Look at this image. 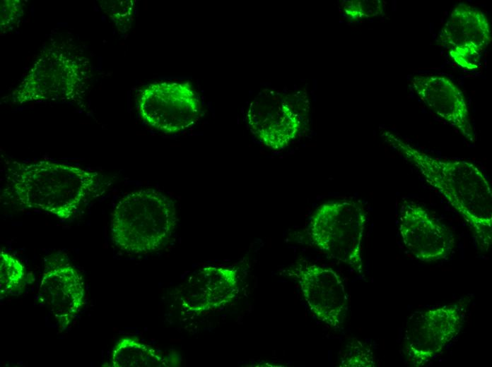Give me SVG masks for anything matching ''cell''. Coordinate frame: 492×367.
I'll use <instances>...</instances> for the list:
<instances>
[{"instance_id":"obj_12","label":"cell","mask_w":492,"mask_h":367,"mask_svg":"<svg viewBox=\"0 0 492 367\" xmlns=\"http://www.w3.org/2000/svg\"><path fill=\"white\" fill-rule=\"evenodd\" d=\"M82 277L68 263L54 265L43 272L39 286V299L48 308L59 328L67 330L85 302Z\"/></svg>"},{"instance_id":"obj_4","label":"cell","mask_w":492,"mask_h":367,"mask_svg":"<svg viewBox=\"0 0 492 367\" xmlns=\"http://www.w3.org/2000/svg\"><path fill=\"white\" fill-rule=\"evenodd\" d=\"M75 48L64 43L45 48L13 92V102L82 98L91 83L92 68Z\"/></svg>"},{"instance_id":"obj_2","label":"cell","mask_w":492,"mask_h":367,"mask_svg":"<svg viewBox=\"0 0 492 367\" xmlns=\"http://www.w3.org/2000/svg\"><path fill=\"white\" fill-rule=\"evenodd\" d=\"M8 172L9 188L20 205L62 219L72 217L105 186L96 172L48 160L14 162Z\"/></svg>"},{"instance_id":"obj_16","label":"cell","mask_w":492,"mask_h":367,"mask_svg":"<svg viewBox=\"0 0 492 367\" xmlns=\"http://www.w3.org/2000/svg\"><path fill=\"white\" fill-rule=\"evenodd\" d=\"M26 276L24 265L13 255L1 249L0 252L1 298L20 289L25 284Z\"/></svg>"},{"instance_id":"obj_1","label":"cell","mask_w":492,"mask_h":367,"mask_svg":"<svg viewBox=\"0 0 492 367\" xmlns=\"http://www.w3.org/2000/svg\"><path fill=\"white\" fill-rule=\"evenodd\" d=\"M382 136L462 217L472 230L476 246L487 251L492 239V192L483 172L466 160L429 155L389 131Z\"/></svg>"},{"instance_id":"obj_18","label":"cell","mask_w":492,"mask_h":367,"mask_svg":"<svg viewBox=\"0 0 492 367\" xmlns=\"http://www.w3.org/2000/svg\"><path fill=\"white\" fill-rule=\"evenodd\" d=\"M344 13L351 20H360L382 15L385 3L380 0H351L341 4Z\"/></svg>"},{"instance_id":"obj_17","label":"cell","mask_w":492,"mask_h":367,"mask_svg":"<svg viewBox=\"0 0 492 367\" xmlns=\"http://www.w3.org/2000/svg\"><path fill=\"white\" fill-rule=\"evenodd\" d=\"M136 1H100L102 11L115 22L116 26L122 30L127 29L133 20Z\"/></svg>"},{"instance_id":"obj_7","label":"cell","mask_w":492,"mask_h":367,"mask_svg":"<svg viewBox=\"0 0 492 367\" xmlns=\"http://www.w3.org/2000/svg\"><path fill=\"white\" fill-rule=\"evenodd\" d=\"M200 109L199 96L188 83H152L141 91L139 99L144 121L165 133L189 128L197 121Z\"/></svg>"},{"instance_id":"obj_14","label":"cell","mask_w":492,"mask_h":367,"mask_svg":"<svg viewBox=\"0 0 492 367\" xmlns=\"http://www.w3.org/2000/svg\"><path fill=\"white\" fill-rule=\"evenodd\" d=\"M411 84L416 95L433 113L455 128L469 141H476L465 97L450 78L440 75L421 74L414 76Z\"/></svg>"},{"instance_id":"obj_15","label":"cell","mask_w":492,"mask_h":367,"mask_svg":"<svg viewBox=\"0 0 492 367\" xmlns=\"http://www.w3.org/2000/svg\"><path fill=\"white\" fill-rule=\"evenodd\" d=\"M113 367H168L175 366L171 356H163L136 337H124L115 344L111 354Z\"/></svg>"},{"instance_id":"obj_19","label":"cell","mask_w":492,"mask_h":367,"mask_svg":"<svg viewBox=\"0 0 492 367\" xmlns=\"http://www.w3.org/2000/svg\"><path fill=\"white\" fill-rule=\"evenodd\" d=\"M1 31L6 32L18 26L23 15V4L18 0L1 1Z\"/></svg>"},{"instance_id":"obj_11","label":"cell","mask_w":492,"mask_h":367,"mask_svg":"<svg viewBox=\"0 0 492 367\" xmlns=\"http://www.w3.org/2000/svg\"><path fill=\"white\" fill-rule=\"evenodd\" d=\"M303 296L317 319L332 328L344 323L348 295L343 280L330 267L301 265L295 274Z\"/></svg>"},{"instance_id":"obj_5","label":"cell","mask_w":492,"mask_h":367,"mask_svg":"<svg viewBox=\"0 0 492 367\" xmlns=\"http://www.w3.org/2000/svg\"><path fill=\"white\" fill-rule=\"evenodd\" d=\"M367 215L361 202H326L312 215L308 232L314 245L328 257L363 272L362 241Z\"/></svg>"},{"instance_id":"obj_10","label":"cell","mask_w":492,"mask_h":367,"mask_svg":"<svg viewBox=\"0 0 492 367\" xmlns=\"http://www.w3.org/2000/svg\"><path fill=\"white\" fill-rule=\"evenodd\" d=\"M399 231L405 247L418 260L436 262L447 258L455 246L450 231L422 206L404 201L400 207Z\"/></svg>"},{"instance_id":"obj_13","label":"cell","mask_w":492,"mask_h":367,"mask_svg":"<svg viewBox=\"0 0 492 367\" xmlns=\"http://www.w3.org/2000/svg\"><path fill=\"white\" fill-rule=\"evenodd\" d=\"M238 292L237 270L207 266L192 274L178 291L182 308L199 315L229 304Z\"/></svg>"},{"instance_id":"obj_6","label":"cell","mask_w":492,"mask_h":367,"mask_svg":"<svg viewBox=\"0 0 492 367\" xmlns=\"http://www.w3.org/2000/svg\"><path fill=\"white\" fill-rule=\"evenodd\" d=\"M308 112L305 92L264 89L251 101L247 121L251 132L263 144L281 150L300 133Z\"/></svg>"},{"instance_id":"obj_9","label":"cell","mask_w":492,"mask_h":367,"mask_svg":"<svg viewBox=\"0 0 492 367\" xmlns=\"http://www.w3.org/2000/svg\"><path fill=\"white\" fill-rule=\"evenodd\" d=\"M438 40L449 48V55L457 65L465 70H474L482 52L491 42L488 18L478 8L459 4L440 30Z\"/></svg>"},{"instance_id":"obj_3","label":"cell","mask_w":492,"mask_h":367,"mask_svg":"<svg viewBox=\"0 0 492 367\" xmlns=\"http://www.w3.org/2000/svg\"><path fill=\"white\" fill-rule=\"evenodd\" d=\"M172 199L153 189H141L124 195L117 204L110 225L113 243L134 254L163 248L177 224Z\"/></svg>"},{"instance_id":"obj_8","label":"cell","mask_w":492,"mask_h":367,"mask_svg":"<svg viewBox=\"0 0 492 367\" xmlns=\"http://www.w3.org/2000/svg\"><path fill=\"white\" fill-rule=\"evenodd\" d=\"M465 308L462 303L445 305L414 313L406 325L404 343L414 366L429 363L460 332Z\"/></svg>"}]
</instances>
